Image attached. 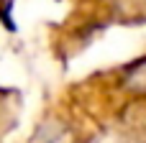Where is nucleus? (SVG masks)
Segmentation results:
<instances>
[{
	"label": "nucleus",
	"mask_w": 146,
	"mask_h": 143,
	"mask_svg": "<svg viewBox=\"0 0 146 143\" xmlns=\"http://www.w3.org/2000/svg\"><path fill=\"white\" fill-rule=\"evenodd\" d=\"M131 77H128V84L131 87H136V90H144L146 92V59L141 64H136V67H131V72H128Z\"/></svg>",
	"instance_id": "1"
}]
</instances>
